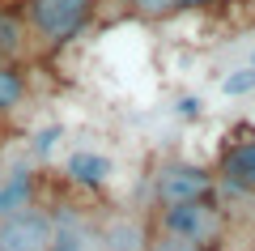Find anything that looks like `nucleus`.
I'll return each mask as SVG.
<instances>
[{
    "label": "nucleus",
    "mask_w": 255,
    "mask_h": 251,
    "mask_svg": "<svg viewBox=\"0 0 255 251\" xmlns=\"http://www.w3.org/2000/svg\"><path fill=\"white\" fill-rule=\"evenodd\" d=\"M217 209L209 205V200H187V205H166L162 213V230L174 234V239L183 243H196V247H204V243L217 234Z\"/></svg>",
    "instance_id": "f257e3e1"
},
{
    "label": "nucleus",
    "mask_w": 255,
    "mask_h": 251,
    "mask_svg": "<svg viewBox=\"0 0 255 251\" xmlns=\"http://www.w3.org/2000/svg\"><path fill=\"white\" fill-rule=\"evenodd\" d=\"M90 9H94V0H34L30 4V17H34V26L51 43H60V38L81 30V21L90 17Z\"/></svg>",
    "instance_id": "f03ea898"
},
{
    "label": "nucleus",
    "mask_w": 255,
    "mask_h": 251,
    "mask_svg": "<svg viewBox=\"0 0 255 251\" xmlns=\"http://www.w3.org/2000/svg\"><path fill=\"white\" fill-rule=\"evenodd\" d=\"M51 247V217L26 209L0 222V251H47Z\"/></svg>",
    "instance_id": "7ed1b4c3"
},
{
    "label": "nucleus",
    "mask_w": 255,
    "mask_h": 251,
    "mask_svg": "<svg viewBox=\"0 0 255 251\" xmlns=\"http://www.w3.org/2000/svg\"><path fill=\"white\" fill-rule=\"evenodd\" d=\"M213 192V179L200 166H187V162H174L157 175V200L162 205H187V200H204Z\"/></svg>",
    "instance_id": "20e7f679"
},
{
    "label": "nucleus",
    "mask_w": 255,
    "mask_h": 251,
    "mask_svg": "<svg viewBox=\"0 0 255 251\" xmlns=\"http://www.w3.org/2000/svg\"><path fill=\"white\" fill-rule=\"evenodd\" d=\"M94 230L77 213H55L51 217V251H90Z\"/></svg>",
    "instance_id": "39448f33"
},
{
    "label": "nucleus",
    "mask_w": 255,
    "mask_h": 251,
    "mask_svg": "<svg viewBox=\"0 0 255 251\" xmlns=\"http://www.w3.org/2000/svg\"><path fill=\"white\" fill-rule=\"evenodd\" d=\"M221 171H226L230 188H238V192H255V141H247V145H230L226 158H221Z\"/></svg>",
    "instance_id": "423d86ee"
},
{
    "label": "nucleus",
    "mask_w": 255,
    "mask_h": 251,
    "mask_svg": "<svg viewBox=\"0 0 255 251\" xmlns=\"http://www.w3.org/2000/svg\"><path fill=\"white\" fill-rule=\"evenodd\" d=\"M30 205H34V179L26 171H13L9 179L0 183V222L13 217V213H26Z\"/></svg>",
    "instance_id": "0eeeda50"
},
{
    "label": "nucleus",
    "mask_w": 255,
    "mask_h": 251,
    "mask_svg": "<svg viewBox=\"0 0 255 251\" xmlns=\"http://www.w3.org/2000/svg\"><path fill=\"white\" fill-rule=\"evenodd\" d=\"M68 175H73L77 183H85V188H102V183L111 179V162L102 158V153L81 149V153H73V158H68Z\"/></svg>",
    "instance_id": "6e6552de"
},
{
    "label": "nucleus",
    "mask_w": 255,
    "mask_h": 251,
    "mask_svg": "<svg viewBox=\"0 0 255 251\" xmlns=\"http://www.w3.org/2000/svg\"><path fill=\"white\" fill-rule=\"evenodd\" d=\"M102 243H107V251H145V234L128 217H115L107 226V234H102Z\"/></svg>",
    "instance_id": "1a4fd4ad"
},
{
    "label": "nucleus",
    "mask_w": 255,
    "mask_h": 251,
    "mask_svg": "<svg viewBox=\"0 0 255 251\" xmlns=\"http://www.w3.org/2000/svg\"><path fill=\"white\" fill-rule=\"evenodd\" d=\"M21 90H26V85H21V77L13 68H0V111H13L21 102Z\"/></svg>",
    "instance_id": "9d476101"
},
{
    "label": "nucleus",
    "mask_w": 255,
    "mask_h": 251,
    "mask_svg": "<svg viewBox=\"0 0 255 251\" xmlns=\"http://www.w3.org/2000/svg\"><path fill=\"white\" fill-rule=\"evenodd\" d=\"M251 90H255V68H238V72H230L221 81V94L226 98H238V94H251Z\"/></svg>",
    "instance_id": "9b49d317"
},
{
    "label": "nucleus",
    "mask_w": 255,
    "mask_h": 251,
    "mask_svg": "<svg viewBox=\"0 0 255 251\" xmlns=\"http://www.w3.org/2000/svg\"><path fill=\"white\" fill-rule=\"evenodd\" d=\"M149 251H204V247H196V243H183V239H174V234H162V239H157Z\"/></svg>",
    "instance_id": "f8f14e48"
},
{
    "label": "nucleus",
    "mask_w": 255,
    "mask_h": 251,
    "mask_svg": "<svg viewBox=\"0 0 255 251\" xmlns=\"http://www.w3.org/2000/svg\"><path fill=\"white\" fill-rule=\"evenodd\" d=\"M17 38H21L17 21H13V17H4V13H0V47H17Z\"/></svg>",
    "instance_id": "ddd939ff"
},
{
    "label": "nucleus",
    "mask_w": 255,
    "mask_h": 251,
    "mask_svg": "<svg viewBox=\"0 0 255 251\" xmlns=\"http://www.w3.org/2000/svg\"><path fill=\"white\" fill-rule=\"evenodd\" d=\"M179 119H200V111H204V102L200 98H179Z\"/></svg>",
    "instance_id": "4468645a"
},
{
    "label": "nucleus",
    "mask_w": 255,
    "mask_h": 251,
    "mask_svg": "<svg viewBox=\"0 0 255 251\" xmlns=\"http://www.w3.org/2000/svg\"><path fill=\"white\" fill-rule=\"evenodd\" d=\"M136 9L140 13H170V9H179V0H136Z\"/></svg>",
    "instance_id": "2eb2a0df"
},
{
    "label": "nucleus",
    "mask_w": 255,
    "mask_h": 251,
    "mask_svg": "<svg viewBox=\"0 0 255 251\" xmlns=\"http://www.w3.org/2000/svg\"><path fill=\"white\" fill-rule=\"evenodd\" d=\"M55 141H60V128H43V132H38V141H34V153H51Z\"/></svg>",
    "instance_id": "dca6fc26"
},
{
    "label": "nucleus",
    "mask_w": 255,
    "mask_h": 251,
    "mask_svg": "<svg viewBox=\"0 0 255 251\" xmlns=\"http://www.w3.org/2000/svg\"><path fill=\"white\" fill-rule=\"evenodd\" d=\"M191 4H200V0H179V9H191Z\"/></svg>",
    "instance_id": "f3484780"
},
{
    "label": "nucleus",
    "mask_w": 255,
    "mask_h": 251,
    "mask_svg": "<svg viewBox=\"0 0 255 251\" xmlns=\"http://www.w3.org/2000/svg\"><path fill=\"white\" fill-rule=\"evenodd\" d=\"M251 68H255V51H251Z\"/></svg>",
    "instance_id": "a211bd4d"
},
{
    "label": "nucleus",
    "mask_w": 255,
    "mask_h": 251,
    "mask_svg": "<svg viewBox=\"0 0 255 251\" xmlns=\"http://www.w3.org/2000/svg\"><path fill=\"white\" fill-rule=\"evenodd\" d=\"M47 251H51V247H47Z\"/></svg>",
    "instance_id": "6ab92c4d"
}]
</instances>
